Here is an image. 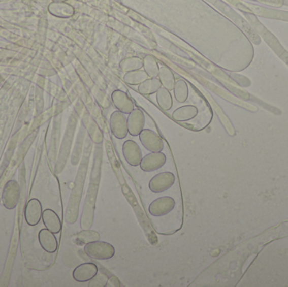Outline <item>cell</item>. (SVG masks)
<instances>
[{
	"mask_svg": "<svg viewBox=\"0 0 288 287\" xmlns=\"http://www.w3.org/2000/svg\"><path fill=\"white\" fill-rule=\"evenodd\" d=\"M101 158H102L101 150L96 149L91 177L89 180V188L87 192L86 198L84 201V209H83L81 220H80V227L83 230L91 229L94 224L96 199H97L99 186H100V181H101Z\"/></svg>",
	"mask_w": 288,
	"mask_h": 287,
	"instance_id": "obj_1",
	"label": "cell"
},
{
	"mask_svg": "<svg viewBox=\"0 0 288 287\" xmlns=\"http://www.w3.org/2000/svg\"><path fill=\"white\" fill-rule=\"evenodd\" d=\"M89 153L90 152L87 151V154L84 155L82 160L81 165L79 167V172L75 179L74 189H73L71 197L69 200L66 215V221L69 224H74L79 216V204L81 201L84 182L86 179L87 171H88V166H89Z\"/></svg>",
	"mask_w": 288,
	"mask_h": 287,
	"instance_id": "obj_2",
	"label": "cell"
},
{
	"mask_svg": "<svg viewBox=\"0 0 288 287\" xmlns=\"http://www.w3.org/2000/svg\"><path fill=\"white\" fill-rule=\"evenodd\" d=\"M84 251L87 256L99 260H110L116 253V249L111 243L100 240L85 244Z\"/></svg>",
	"mask_w": 288,
	"mask_h": 287,
	"instance_id": "obj_3",
	"label": "cell"
},
{
	"mask_svg": "<svg viewBox=\"0 0 288 287\" xmlns=\"http://www.w3.org/2000/svg\"><path fill=\"white\" fill-rule=\"evenodd\" d=\"M175 182V176L173 173H159L151 179L148 188L153 193H162L170 189L174 185Z\"/></svg>",
	"mask_w": 288,
	"mask_h": 287,
	"instance_id": "obj_4",
	"label": "cell"
},
{
	"mask_svg": "<svg viewBox=\"0 0 288 287\" xmlns=\"http://www.w3.org/2000/svg\"><path fill=\"white\" fill-rule=\"evenodd\" d=\"M139 140L143 147L150 152H162L164 142L158 133L150 129H143L139 134Z\"/></svg>",
	"mask_w": 288,
	"mask_h": 287,
	"instance_id": "obj_5",
	"label": "cell"
},
{
	"mask_svg": "<svg viewBox=\"0 0 288 287\" xmlns=\"http://www.w3.org/2000/svg\"><path fill=\"white\" fill-rule=\"evenodd\" d=\"M175 206V201L170 197H159L151 202L148 206V212L151 216L155 217L166 216L174 210Z\"/></svg>",
	"mask_w": 288,
	"mask_h": 287,
	"instance_id": "obj_6",
	"label": "cell"
},
{
	"mask_svg": "<svg viewBox=\"0 0 288 287\" xmlns=\"http://www.w3.org/2000/svg\"><path fill=\"white\" fill-rule=\"evenodd\" d=\"M111 131L115 138L124 139L128 134L127 118L121 111H114L110 118Z\"/></svg>",
	"mask_w": 288,
	"mask_h": 287,
	"instance_id": "obj_7",
	"label": "cell"
},
{
	"mask_svg": "<svg viewBox=\"0 0 288 287\" xmlns=\"http://www.w3.org/2000/svg\"><path fill=\"white\" fill-rule=\"evenodd\" d=\"M166 163V156L162 152H150L143 157L141 161V170L144 172H153L159 170Z\"/></svg>",
	"mask_w": 288,
	"mask_h": 287,
	"instance_id": "obj_8",
	"label": "cell"
},
{
	"mask_svg": "<svg viewBox=\"0 0 288 287\" xmlns=\"http://www.w3.org/2000/svg\"><path fill=\"white\" fill-rule=\"evenodd\" d=\"M122 153L128 165L137 167L143 160V152L138 143L133 140H127L122 146Z\"/></svg>",
	"mask_w": 288,
	"mask_h": 287,
	"instance_id": "obj_9",
	"label": "cell"
},
{
	"mask_svg": "<svg viewBox=\"0 0 288 287\" xmlns=\"http://www.w3.org/2000/svg\"><path fill=\"white\" fill-rule=\"evenodd\" d=\"M145 116L140 109H133L131 113L128 114L127 128L128 133L133 137L139 136L144 129Z\"/></svg>",
	"mask_w": 288,
	"mask_h": 287,
	"instance_id": "obj_10",
	"label": "cell"
},
{
	"mask_svg": "<svg viewBox=\"0 0 288 287\" xmlns=\"http://www.w3.org/2000/svg\"><path fill=\"white\" fill-rule=\"evenodd\" d=\"M20 188L17 182L15 180H10L5 185L3 192V203L8 209L15 208L20 198Z\"/></svg>",
	"mask_w": 288,
	"mask_h": 287,
	"instance_id": "obj_11",
	"label": "cell"
},
{
	"mask_svg": "<svg viewBox=\"0 0 288 287\" xmlns=\"http://www.w3.org/2000/svg\"><path fill=\"white\" fill-rule=\"evenodd\" d=\"M98 271V267L94 263H84L74 269L73 271V278L77 282H89Z\"/></svg>",
	"mask_w": 288,
	"mask_h": 287,
	"instance_id": "obj_12",
	"label": "cell"
},
{
	"mask_svg": "<svg viewBox=\"0 0 288 287\" xmlns=\"http://www.w3.org/2000/svg\"><path fill=\"white\" fill-rule=\"evenodd\" d=\"M111 100L115 107L122 113H131L134 109V104L132 99L124 91L119 89L114 91L111 94Z\"/></svg>",
	"mask_w": 288,
	"mask_h": 287,
	"instance_id": "obj_13",
	"label": "cell"
},
{
	"mask_svg": "<svg viewBox=\"0 0 288 287\" xmlns=\"http://www.w3.org/2000/svg\"><path fill=\"white\" fill-rule=\"evenodd\" d=\"M42 204L39 200L31 199L28 201L25 210V217L30 226H36L39 224L40 220L42 217Z\"/></svg>",
	"mask_w": 288,
	"mask_h": 287,
	"instance_id": "obj_14",
	"label": "cell"
},
{
	"mask_svg": "<svg viewBox=\"0 0 288 287\" xmlns=\"http://www.w3.org/2000/svg\"><path fill=\"white\" fill-rule=\"evenodd\" d=\"M40 244L46 252L53 253L57 251L58 248L57 238L54 233H52L48 229H42L38 234Z\"/></svg>",
	"mask_w": 288,
	"mask_h": 287,
	"instance_id": "obj_15",
	"label": "cell"
},
{
	"mask_svg": "<svg viewBox=\"0 0 288 287\" xmlns=\"http://www.w3.org/2000/svg\"><path fill=\"white\" fill-rule=\"evenodd\" d=\"M42 221L44 224L46 229L51 231L54 234L59 233L62 229V222L60 220L59 216L52 209H46L42 212Z\"/></svg>",
	"mask_w": 288,
	"mask_h": 287,
	"instance_id": "obj_16",
	"label": "cell"
},
{
	"mask_svg": "<svg viewBox=\"0 0 288 287\" xmlns=\"http://www.w3.org/2000/svg\"><path fill=\"white\" fill-rule=\"evenodd\" d=\"M198 114V109L194 106H184L176 109L172 114V118L175 121L184 122L192 120Z\"/></svg>",
	"mask_w": 288,
	"mask_h": 287,
	"instance_id": "obj_17",
	"label": "cell"
},
{
	"mask_svg": "<svg viewBox=\"0 0 288 287\" xmlns=\"http://www.w3.org/2000/svg\"><path fill=\"white\" fill-rule=\"evenodd\" d=\"M162 87L158 78H148L138 85V92L143 95H151L157 93V91Z\"/></svg>",
	"mask_w": 288,
	"mask_h": 287,
	"instance_id": "obj_18",
	"label": "cell"
},
{
	"mask_svg": "<svg viewBox=\"0 0 288 287\" xmlns=\"http://www.w3.org/2000/svg\"><path fill=\"white\" fill-rule=\"evenodd\" d=\"M50 12L58 17L68 18L74 15V8L63 2L52 3L49 6Z\"/></svg>",
	"mask_w": 288,
	"mask_h": 287,
	"instance_id": "obj_19",
	"label": "cell"
},
{
	"mask_svg": "<svg viewBox=\"0 0 288 287\" xmlns=\"http://www.w3.org/2000/svg\"><path fill=\"white\" fill-rule=\"evenodd\" d=\"M158 77L162 87L170 91L174 89L175 84V76L167 66H162L160 68Z\"/></svg>",
	"mask_w": 288,
	"mask_h": 287,
	"instance_id": "obj_20",
	"label": "cell"
},
{
	"mask_svg": "<svg viewBox=\"0 0 288 287\" xmlns=\"http://www.w3.org/2000/svg\"><path fill=\"white\" fill-rule=\"evenodd\" d=\"M156 100L160 108L164 111H170L173 106V98L170 90H168L164 87L157 91L156 93Z\"/></svg>",
	"mask_w": 288,
	"mask_h": 287,
	"instance_id": "obj_21",
	"label": "cell"
},
{
	"mask_svg": "<svg viewBox=\"0 0 288 287\" xmlns=\"http://www.w3.org/2000/svg\"><path fill=\"white\" fill-rule=\"evenodd\" d=\"M148 78L149 77L144 70L138 69L135 71L126 72V74L124 75L123 79L124 81L129 85H139Z\"/></svg>",
	"mask_w": 288,
	"mask_h": 287,
	"instance_id": "obj_22",
	"label": "cell"
},
{
	"mask_svg": "<svg viewBox=\"0 0 288 287\" xmlns=\"http://www.w3.org/2000/svg\"><path fill=\"white\" fill-rule=\"evenodd\" d=\"M143 60V70L148 74L149 78H158V73H159V67L156 59L148 55L146 56Z\"/></svg>",
	"mask_w": 288,
	"mask_h": 287,
	"instance_id": "obj_23",
	"label": "cell"
},
{
	"mask_svg": "<svg viewBox=\"0 0 288 287\" xmlns=\"http://www.w3.org/2000/svg\"><path fill=\"white\" fill-rule=\"evenodd\" d=\"M143 59L138 57H126L120 62V68L125 72L135 71L143 69Z\"/></svg>",
	"mask_w": 288,
	"mask_h": 287,
	"instance_id": "obj_24",
	"label": "cell"
},
{
	"mask_svg": "<svg viewBox=\"0 0 288 287\" xmlns=\"http://www.w3.org/2000/svg\"><path fill=\"white\" fill-rule=\"evenodd\" d=\"M174 93H175V100L179 103H184L188 98V85L186 82L183 79H179L175 81V87H174Z\"/></svg>",
	"mask_w": 288,
	"mask_h": 287,
	"instance_id": "obj_25",
	"label": "cell"
},
{
	"mask_svg": "<svg viewBox=\"0 0 288 287\" xmlns=\"http://www.w3.org/2000/svg\"><path fill=\"white\" fill-rule=\"evenodd\" d=\"M100 233L91 229H85L77 234V240L81 244H87L94 241L100 240Z\"/></svg>",
	"mask_w": 288,
	"mask_h": 287,
	"instance_id": "obj_26",
	"label": "cell"
},
{
	"mask_svg": "<svg viewBox=\"0 0 288 287\" xmlns=\"http://www.w3.org/2000/svg\"><path fill=\"white\" fill-rule=\"evenodd\" d=\"M109 276L104 273H97L89 281V287H106L108 282Z\"/></svg>",
	"mask_w": 288,
	"mask_h": 287,
	"instance_id": "obj_27",
	"label": "cell"
},
{
	"mask_svg": "<svg viewBox=\"0 0 288 287\" xmlns=\"http://www.w3.org/2000/svg\"><path fill=\"white\" fill-rule=\"evenodd\" d=\"M121 285L120 280L115 275L109 277L108 282L106 284V287H121Z\"/></svg>",
	"mask_w": 288,
	"mask_h": 287,
	"instance_id": "obj_28",
	"label": "cell"
},
{
	"mask_svg": "<svg viewBox=\"0 0 288 287\" xmlns=\"http://www.w3.org/2000/svg\"><path fill=\"white\" fill-rule=\"evenodd\" d=\"M56 2H63V1H66V0H54Z\"/></svg>",
	"mask_w": 288,
	"mask_h": 287,
	"instance_id": "obj_29",
	"label": "cell"
}]
</instances>
